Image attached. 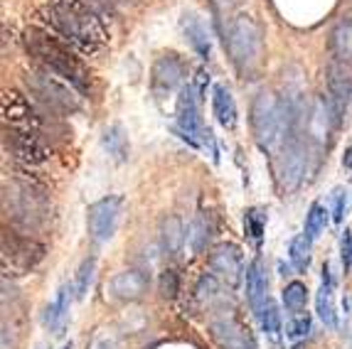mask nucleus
<instances>
[{"label": "nucleus", "instance_id": "nucleus-16", "mask_svg": "<svg viewBox=\"0 0 352 349\" xmlns=\"http://www.w3.org/2000/svg\"><path fill=\"white\" fill-rule=\"evenodd\" d=\"M148 293V275L143 271H121L109 280V295L116 300H138Z\"/></svg>", "mask_w": 352, "mask_h": 349}, {"label": "nucleus", "instance_id": "nucleus-1", "mask_svg": "<svg viewBox=\"0 0 352 349\" xmlns=\"http://www.w3.org/2000/svg\"><path fill=\"white\" fill-rule=\"evenodd\" d=\"M101 18L104 15L84 0H50L40 10L42 23L79 54H96L106 47L109 32Z\"/></svg>", "mask_w": 352, "mask_h": 349}, {"label": "nucleus", "instance_id": "nucleus-37", "mask_svg": "<svg viewBox=\"0 0 352 349\" xmlns=\"http://www.w3.org/2000/svg\"><path fill=\"white\" fill-rule=\"evenodd\" d=\"M207 84H210V74H207L205 69H200V71H197V82H195V89H197V93H200V96H205Z\"/></svg>", "mask_w": 352, "mask_h": 349}, {"label": "nucleus", "instance_id": "nucleus-7", "mask_svg": "<svg viewBox=\"0 0 352 349\" xmlns=\"http://www.w3.org/2000/svg\"><path fill=\"white\" fill-rule=\"evenodd\" d=\"M202 96L197 93L195 84H185V89L177 96L175 106V121L177 131L185 140H188L192 148H202V150H210V155L217 160V146H214V138H212V131L202 121V111H200Z\"/></svg>", "mask_w": 352, "mask_h": 349}, {"label": "nucleus", "instance_id": "nucleus-9", "mask_svg": "<svg viewBox=\"0 0 352 349\" xmlns=\"http://www.w3.org/2000/svg\"><path fill=\"white\" fill-rule=\"evenodd\" d=\"M3 118H6V126H10V128L40 135V138L47 135L45 113H42L32 101L25 99L23 93L12 91V89L3 91Z\"/></svg>", "mask_w": 352, "mask_h": 349}, {"label": "nucleus", "instance_id": "nucleus-12", "mask_svg": "<svg viewBox=\"0 0 352 349\" xmlns=\"http://www.w3.org/2000/svg\"><path fill=\"white\" fill-rule=\"evenodd\" d=\"M121 207H124L121 197H104L89 207V234L96 244H106L113 239L121 219Z\"/></svg>", "mask_w": 352, "mask_h": 349}, {"label": "nucleus", "instance_id": "nucleus-34", "mask_svg": "<svg viewBox=\"0 0 352 349\" xmlns=\"http://www.w3.org/2000/svg\"><path fill=\"white\" fill-rule=\"evenodd\" d=\"M160 295H163L165 300H173V297L177 295V273L173 268H168V271L160 273Z\"/></svg>", "mask_w": 352, "mask_h": 349}, {"label": "nucleus", "instance_id": "nucleus-29", "mask_svg": "<svg viewBox=\"0 0 352 349\" xmlns=\"http://www.w3.org/2000/svg\"><path fill=\"white\" fill-rule=\"evenodd\" d=\"M244 227H247V234L252 236L254 244H261V236H264V229H266V214L264 210H258V207H252L247 210L244 214Z\"/></svg>", "mask_w": 352, "mask_h": 349}, {"label": "nucleus", "instance_id": "nucleus-31", "mask_svg": "<svg viewBox=\"0 0 352 349\" xmlns=\"http://www.w3.org/2000/svg\"><path fill=\"white\" fill-rule=\"evenodd\" d=\"M258 322H261V330H264L274 342L281 339V313H278V308L271 303V300H269V305H266L264 315L258 317Z\"/></svg>", "mask_w": 352, "mask_h": 349}, {"label": "nucleus", "instance_id": "nucleus-35", "mask_svg": "<svg viewBox=\"0 0 352 349\" xmlns=\"http://www.w3.org/2000/svg\"><path fill=\"white\" fill-rule=\"evenodd\" d=\"M345 210H347V192L342 190V187H338V190L333 192V221L335 224H342Z\"/></svg>", "mask_w": 352, "mask_h": 349}, {"label": "nucleus", "instance_id": "nucleus-3", "mask_svg": "<svg viewBox=\"0 0 352 349\" xmlns=\"http://www.w3.org/2000/svg\"><path fill=\"white\" fill-rule=\"evenodd\" d=\"M6 212L15 227L23 229V234H32L37 229H42L50 221V194L45 192V187L40 185V180H30L28 172L20 170L18 177L6 185Z\"/></svg>", "mask_w": 352, "mask_h": 349}, {"label": "nucleus", "instance_id": "nucleus-28", "mask_svg": "<svg viewBox=\"0 0 352 349\" xmlns=\"http://www.w3.org/2000/svg\"><path fill=\"white\" fill-rule=\"evenodd\" d=\"M325 224H328V212L320 202H313L311 210H308V216H305V236L311 241H316L320 234H323Z\"/></svg>", "mask_w": 352, "mask_h": 349}, {"label": "nucleus", "instance_id": "nucleus-32", "mask_svg": "<svg viewBox=\"0 0 352 349\" xmlns=\"http://www.w3.org/2000/svg\"><path fill=\"white\" fill-rule=\"evenodd\" d=\"M219 288H222V280L210 271V273H205L200 280H197V291H195V295H197L200 303H212V300L219 295Z\"/></svg>", "mask_w": 352, "mask_h": 349}, {"label": "nucleus", "instance_id": "nucleus-14", "mask_svg": "<svg viewBox=\"0 0 352 349\" xmlns=\"http://www.w3.org/2000/svg\"><path fill=\"white\" fill-rule=\"evenodd\" d=\"M305 170H308L305 143H300L298 138H291L281 146V163H278V182H281L283 192L298 190L305 177Z\"/></svg>", "mask_w": 352, "mask_h": 349}, {"label": "nucleus", "instance_id": "nucleus-11", "mask_svg": "<svg viewBox=\"0 0 352 349\" xmlns=\"http://www.w3.org/2000/svg\"><path fill=\"white\" fill-rule=\"evenodd\" d=\"M3 146L23 165V170H30V165H42L50 157L45 138L25 133V131L18 128H10V126H6V131H3Z\"/></svg>", "mask_w": 352, "mask_h": 349}, {"label": "nucleus", "instance_id": "nucleus-30", "mask_svg": "<svg viewBox=\"0 0 352 349\" xmlns=\"http://www.w3.org/2000/svg\"><path fill=\"white\" fill-rule=\"evenodd\" d=\"M94 271H96V261L94 258H87V261L79 266L76 271V280H74V297H87L89 288H91V280H94Z\"/></svg>", "mask_w": 352, "mask_h": 349}, {"label": "nucleus", "instance_id": "nucleus-25", "mask_svg": "<svg viewBox=\"0 0 352 349\" xmlns=\"http://www.w3.org/2000/svg\"><path fill=\"white\" fill-rule=\"evenodd\" d=\"M185 241H188V236H185L182 221L177 219V216H168V219L163 221V227H160V244H163V251L168 256H175Z\"/></svg>", "mask_w": 352, "mask_h": 349}, {"label": "nucleus", "instance_id": "nucleus-33", "mask_svg": "<svg viewBox=\"0 0 352 349\" xmlns=\"http://www.w3.org/2000/svg\"><path fill=\"white\" fill-rule=\"evenodd\" d=\"M308 332H311V315H308V313H298V315H294V317L288 320V325H286L288 339L298 342V339H303Z\"/></svg>", "mask_w": 352, "mask_h": 349}, {"label": "nucleus", "instance_id": "nucleus-26", "mask_svg": "<svg viewBox=\"0 0 352 349\" xmlns=\"http://www.w3.org/2000/svg\"><path fill=\"white\" fill-rule=\"evenodd\" d=\"M311 244L313 241L305 234L294 236L291 244H288V261H291L294 271H298V273H303L305 268H308V263H311Z\"/></svg>", "mask_w": 352, "mask_h": 349}, {"label": "nucleus", "instance_id": "nucleus-8", "mask_svg": "<svg viewBox=\"0 0 352 349\" xmlns=\"http://www.w3.org/2000/svg\"><path fill=\"white\" fill-rule=\"evenodd\" d=\"M42 258H45V246L35 236L15 232V229H3V273H30Z\"/></svg>", "mask_w": 352, "mask_h": 349}, {"label": "nucleus", "instance_id": "nucleus-19", "mask_svg": "<svg viewBox=\"0 0 352 349\" xmlns=\"http://www.w3.org/2000/svg\"><path fill=\"white\" fill-rule=\"evenodd\" d=\"M182 25V32H185V40L190 42L197 57L200 59H210V52H212V42H210V35H207V27L195 12H188V15H182L180 20Z\"/></svg>", "mask_w": 352, "mask_h": 349}, {"label": "nucleus", "instance_id": "nucleus-15", "mask_svg": "<svg viewBox=\"0 0 352 349\" xmlns=\"http://www.w3.org/2000/svg\"><path fill=\"white\" fill-rule=\"evenodd\" d=\"M210 271L222 280V285H229V288H236L241 278H247L244 258H241V251L234 244H219L212 251Z\"/></svg>", "mask_w": 352, "mask_h": 349}, {"label": "nucleus", "instance_id": "nucleus-22", "mask_svg": "<svg viewBox=\"0 0 352 349\" xmlns=\"http://www.w3.org/2000/svg\"><path fill=\"white\" fill-rule=\"evenodd\" d=\"M101 143H104V148L109 150V155H111L116 163H126V160H129V153H131L129 135H126L121 123L109 126V128L104 131V135H101Z\"/></svg>", "mask_w": 352, "mask_h": 349}, {"label": "nucleus", "instance_id": "nucleus-23", "mask_svg": "<svg viewBox=\"0 0 352 349\" xmlns=\"http://www.w3.org/2000/svg\"><path fill=\"white\" fill-rule=\"evenodd\" d=\"M330 52L333 59L350 62L352 65V20H342L330 35Z\"/></svg>", "mask_w": 352, "mask_h": 349}, {"label": "nucleus", "instance_id": "nucleus-38", "mask_svg": "<svg viewBox=\"0 0 352 349\" xmlns=\"http://www.w3.org/2000/svg\"><path fill=\"white\" fill-rule=\"evenodd\" d=\"M342 165H345V168L350 170V174H352V143H350V146H347L345 157H342Z\"/></svg>", "mask_w": 352, "mask_h": 349}, {"label": "nucleus", "instance_id": "nucleus-20", "mask_svg": "<svg viewBox=\"0 0 352 349\" xmlns=\"http://www.w3.org/2000/svg\"><path fill=\"white\" fill-rule=\"evenodd\" d=\"M212 111H214V118L222 128L232 131L236 126V104L234 96L224 84H214L212 89Z\"/></svg>", "mask_w": 352, "mask_h": 349}, {"label": "nucleus", "instance_id": "nucleus-40", "mask_svg": "<svg viewBox=\"0 0 352 349\" xmlns=\"http://www.w3.org/2000/svg\"><path fill=\"white\" fill-rule=\"evenodd\" d=\"M126 3H135V0H126Z\"/></svg>", "mask_w": 352, "mask_h": 349}, {"label": "nucleus", "instance_id": "nucleus-24", "mask_svg": "<svg viewBox=\"0 0 352 349\" xmlns=\"http://www.w3.org/2000/svg\"><path fill=\"white\" fill-rule=\"evenodd\" d=\"M212 232H214V227H212V219L200 212V214L190 221V227H188L190 251H192V254H202V251L207 249V244H210Z\"/></svg>", "mask_w": 352, "mask_h": 349}, {"label": "nucleus", "instance_id": "nucleus-39", "mask_svg": "<svg viewBox=\"0 0 352 349\" xmlns=\"http://www.w3.org/2000/svg\"><path fill=\"white\" fill-rule=\"evenodd\" d=\"M62 349H72V344H65V347H62Z\"/></svg>", "mask_w": 352, "mask_h": 349}, {"label": "nucleus", "instance_id": "nucleus-27", "mask_svg": "<svg viewBox=\"0 0 352 349\" xmlns=\"http://www.w3.org/2000/svg\"><path fill=\"white\" fill-rule=\"evenodd\" d=\"M283 305H286L288 313H303L305 305H308V288L303 283H298V280L288 283L286 291H283Z\"/></svg>", "mask_w": 352, "mask_h": 349}, {"label": "nucleus", "instance_id": "nucleus-4", "mask_svg": "<svg viewBox=\"0 0 352 349\" xmlns=\"http://www.w3.org/2000/svg\"><path fill=\"white\" fill-rule=\"evenodd\" d=\"M294 106L278 101L274 93L261 91L252 104V131L258 148L266 153H276L286 143V133L296 121Z\"/></svg>", "mask_w": 352, "mask_h": 349}, {"label": "nucleus", "instance_id": "nucleus-10", "mask_svg": "<svg viewBox=\"0 0 352 349\" xmlns=\"http://www.w3.org/2000/svg\"><path fill=\"white\" fill-rule=\"evenodd\" d=\"M185 82H188V65L175 52H165L155 59L151 69V91L155 99H170L173 93L185 89Z\"/></svg>", "mask_w": 352, "mask_h": 349}, {"label": "nucleus", "instance_id": "nucleus-17", "mask_svg": "<svg viewBox=\"0 0 352 349\" xmlns=\"http://www.w3.org/2000/svg\"><path fill=\"white\" fill-rule=\"evenodd\" d=\"M247 300L252 305V313L261 317L269 305V278H266L264 263L254 261L247 268Z\"/></svg>", "mask_w": 352, "mask_h": 349}, {"label": "nucleus", "instance_id": "nucleus-6", "mask_svg": "<svg viewBox=\"0 0 352 349\" xmlns=\"http://www.w3.org/2000/svg\"><path fill=\"white\" fill-rule=\"evenodd\" d=\"M25 84H28L30 93L40 101L47 111H57V113H74L79 111L82 101H79V91L72 87L69 82L59 79L57 74L47 69H30L25 71Z\"/></svg>", "mask_w": 352, "mask_h": 349}, {"label": "nucleus", "instance_id": "nucleus-13", "mask_svg": "<svg viewBox=\"0 0 352 349\" xmlns=\"http://www.w3.org/2000/svg\"><path fill=\"white\" fill-rule=\"evenodd\" d=\"M328 93H330V111H333L335 126H340L342 116H345L347 104L352 99V65L350 62H340L333 59L328 67Z\"/></svg>", "mask_w": 352, "mask_h": 349}, {"label": "nucleus", "instance_id": "nucleus-21", "mask_svg": "<svg viewBox=\"0 0 352 349\" xmlns=\"http://www.w3.org/2000/svg\"><path fill=\"white\" fill-rule=\"evenodd\" d=\"M72 293H74V288H69V285H62L57 291V295H54V300L47 305V310H45V325L50 327V330L59 332L62 327H65L67 322V315H69V303H72Z\"/></svg>", "mask_w": 352, "mask_h": 349}, {"label": "nucleus", "instance_id": "nucleus-18", "mask_svg": "<svg viewBox=\"0 0 352 349\" xmlns=\"http://www.w3.org/2000/svg\"><path fill=\"white\" fill-rule=\"evenodd\" d=\"M316 310L318 317L323 320V325L338 327V310H335V275L330 263L323 266V283H320V291L316 295Z\"/></svg>", "mask_w": 352, "mask_h": 349}, {"label": "nucleus", "instance_id": "nucleus-36", "mask_svg": "<svg viewBox=\"0 0 352 349\" xmlns=\"http://www.w3.org/2000/svg\"><path fill=\"white\" fill-rule=\"evenodd\" d=\"M340 258H342V268L350 271L352 266V232H342V239H340Z\"/></svg>", "mask_w": 352, "mask_h": 349}, {"label": "nucleus", "instance_id": "nucleus-2", "mask_svg": "<svg viewBox=\"0 0 352 349\" xmlns=\"http://www.w3.org/2000/svg\"><path fill=\"white\" fill-rule=\"evenodd\" d=\"M23 45L30 57L35 59L42 69L52 71L59 79L69 82L79 93H87L91 89L89 71L82 59L76 57V49L67 45L62 37L54 35L52 30L32 25V27H28L23 32Z\"/></svg>", "mask_w": 352, "mask_h": 349}, {"label": "nucleus", "instance_id": "nucleus-5", "mask_svg": "<svg viewBox=\"0 0 352 349\" xmlns=\"http://www.w3.org/2000/svg\"><path fill=\"white\" fill-rule=\"evenodd\" d=\"M227 52L232 57V65L239 74H249L258 65L264 42H261V30L249 15H236L227 25V37H224Z\"/></svg>", "mask_w": 352, "mask_h": 349}]
</instances>
